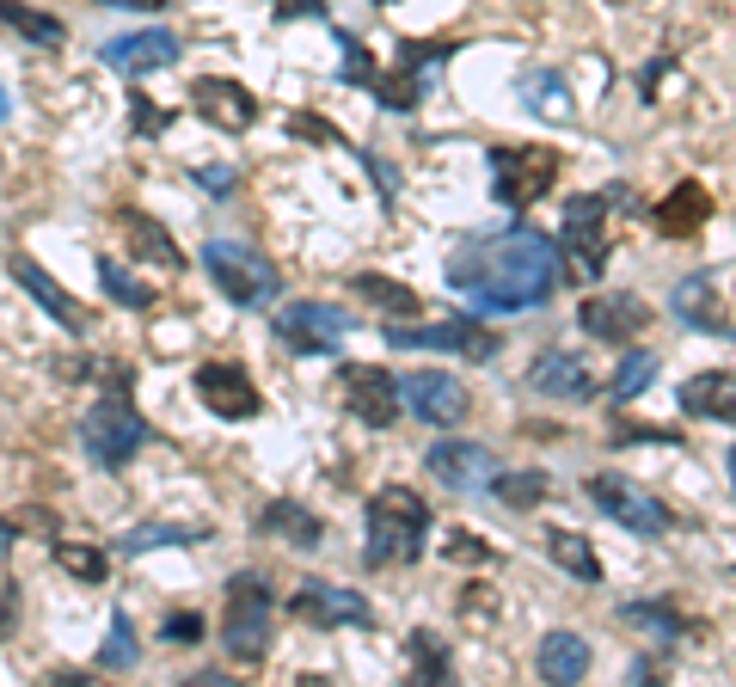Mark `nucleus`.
Wrapping results in <instances>:
<instances>
[{
	"mask_svg": "<svg viewBox=\"0 0 736 687\" xmlns=\"http://www.w3.org/2000/svg\"><path fill=\"white\" fill-rule=\"evenodd\" d=\"M705 209H712V203H705V190L700 185H681V197H675V209H663V228H693V221H700L705 216Z\"/></svg>",
	"mask_w": 736,
	"mask_h": 687,
	"instance_id": "nucleus-40",
	"label": "nucleus"
},
{
	"mask_svg": "<svg viewBox=\"0 0 736 687\" xmlns=\"http://www.w3.org/2000/svg\"><path fill=\"white\" fill-rule=\"evenodd\" d=\"M528 387L547 393V399H589L596 393V381H589V369H583V357H564V350H540L528 369Z\"/></svg>",
	"mask_w": 736,
	"mask_h": 687,
	"instance_id": "nucleus-21",
	"label": "nucleus"
},
{
	"mask_svg": "<svg viewBox=\"0 0 736 687\" xmlns=\"http://www.w3.org/2000/svg\"><path fill=\"white\" fill-rule=\"evenodd\" d=\"M620 620H627V626H651V639H681V614H675L669 602H627Z\"/></svg>",
	"mask_w": 736,
	"mask_h": 687,
	"instance_id": "nucleus-36",
	"label": "nucleus"
},
{
	"mask_svg": "<svg viewBox=\"0 0 736 687\" xmlns=\"http://www.w3.org/2000/svg\"><path fill=\"white\" fill-rule=\"evenodd\" d=\"M289 608H295L301 620H319V626H375V608H369V595L344 590V583H319V578L301 583Z\"/></svg>",
	"mask_w": 736,
	"mask_h": 687,
	"instance_id": "nucleus-18",
	"label": "nucleus"
},
{
	"mask_svg": "<svg viewBox=\"0 0 736 687\" xmlns=\"http://www.w3.org/2000/svg\"><path fill=\"white\" fill-rule=\"evenodd\" d=\"M154 442V430H148V418L136 411V399L124 393H105L86 418H80V449H86V461L105 473H124L129 461H136L141 449Z\"/></svg>",
	"mask_w": 736,
	"mask_h": 687,
	"instance_id": "nucleus-3",
	"label": "nucleus"
},
{
	"mask_svg": "<svg viewBox=\"0 0 736 687\" xmlns=\"http://www.w3.org/2000/svg\"><path fill=\"white\" fill-rule=\"evenodd\" d=\"M98 282H105V295L117 301V307H136V313H148L154 307V289H141L136 277H129L117 258H98Z\"/></svg>",
	"mask_w": 736,
	"mask_h": 687,
	"instance_id": "nucleus-35",
	"label": "nucleus"
},
{
	"mask_svg": "<svg viewBox=\"0 0 736 687\" xmlns=\"http://www.w3.org/2000/svg\"><path fill=\"white\" fill-rule=\"evenodd\" d=\"M583 491H589V503H596L601 515H614V522H620L627 534H639V540H663V534H669L663 498L639 491V485L620 479V473H596V479H583Z\"/></svg>",
	"mask_w": 736,
	"mask_h": 687,
	"instance_id": "nucleus-9",
	"label": "nucleus"
},
{
	"mask_svg": "<svg viewBox=\"0 0 736 687\" xmlns=\"http://www.w3.org/2000/svg\"><path fill=\"white\" fill-rule=\"evenodd\" d=\"M178 56H185V44H178V32H166V25H148V32H124V37H110V44L98 49V62L117 68V74H129V80L160 74V68H173Z\"/></svg>",
	"mask_w": 736,
	"mask_h": 687,
	"instance_id": "nucleus-12",
	"label": "nucleus"
},
{
	"mask_svg": "<svg viewBox=\"0 0 736 687\" xmlns=\"http://www.w3.org/2000/svg\"><path fill=\"white\" fill-rule=\"evenodd\" d=\"M547 552H552V564H559L564 578L601 583V559H596V547H589V534H577V528H552V534H547Z\"/></svg>",
	"mask_w": 736,
	"mask_h": 687,
	"instance_id": "nucleus-26",
	"label": "nucleus"
},
{
	"mask_svg": "<svg viewBox=\"0 0 736 687\" xmlns=\"http://www.w3.org/2000/svg\"><path fill=\"white\" fill-rule=\"evenodd\" d=\"M338 387H344L350 418L369 423V430H387V423L399 418V381H393L387 369H375V362H350L344 375H338Z\"/></svg>",
	"mask_w": 736,
	"mask_h": 687,
	"instance_id": "nucleus-13",
	"label": "nucleus"
},
{
	"mask_svg": "<svg viewBox=\"0 0 736 687\" xmlns=\"http://www.w3.org/2000/svg\"><path fill=\"white\" fill-rule=\"evenodd\" d=\"M411 663H418L423 682H448V675H455V663H448V644H442L436 632H411Z\"/></svg>",
	"mask_w": 736,
	"mask_h": 687,
	"instance_id": "nucleus-37",
	"label": "nucleus"
},
{
	"mask_svg": "<svg viewBox=\"0 0 736 687\" xmlns=\"http://www.w3.org/2000/svg\"><path fill=\"white\" fill-rule=\"evenodd\" d=\"M552 172H559V154L552 148H498L491 154V197L503 209H528L540 190H552Z\"/></svg>",
	"mask_w": 736,
	"mask_h": 687,
	"instance_id": "nucleus-10",
	"label": "nucleus"
},
{
	"mask_svg": "<svg viewBox=\"0 0 736 687\" xmlns=\"http://www.w3.org/2000/svg\"><path fill=\"white\" fill-rule=\"evenodd\" d=\"M56 559H62V571H74L80 583H105V571H110V559L98 547H80V540H62L56 547Z\"/></svg>",
	"mask_w": 736,
	"mask_h": 687,
	"instance_id": "nucleus-38",
	"label": "nucleus"
},
{
	"mask_svg": "<svg viewBox=\"0 0 736 687\" xmlns=\"http://www.w3.org/2000/svg\"><path fill=\"white\" fill-rule=\"evenodd\" d=\"M136 663H141L136 626H129V614H110V639H105V651H98V669L117 675V669H136Z\"/></svg>",
	"mask_w": 736,
	"mask_h": 687,
	"instance_id": "nucleus-34",
	"label": "nucleus"
},
{
	"mask_svg": "<svg viewBox=\"0 0 736 687\" xmlns=\"http://www.w3.org/2000/svg\"><path fill=\"white\" fill-rule=\"evenodd\" d=\"M442 56H448V49H418V44H406V49H399V68H393V74L375 86L381 105H387V110L423 105V93H430V80H436V62H442Z\"/></svg>",
	"mask_w": 736,
	"mask_h": 687,
	"instance_id": "nucleus-19",
	"label": "nucleus"
},
{
	"mask_svg": "<svg viewBox=\"0 0 736 687\" xmlns=\"http://www.w3.org/2000/svg\"><path fill=\"white\" fill-rule=\"evenodd\" d=\"M160 639L166 644H178V651H190V644H203L209 639V620L197 608H178V614H166V626H160Z\"/></svg>",
	"mask_w": 736,
	"mask_h": 687,
	"instance_id": "nucleus-39",
	"label": "nucleus"
},
{
	"mask_svg": "<svg viewBox=\"0 0 736 687\" xmlns=\"http://www.w3.org/2000/svg\"><path fill=\"white\" fill-rule=\"evenodd\" d=\"M608 442H681L675 430H651V423H627V430H608Z\"/></svg>",
	"mask_w": 736,
	"mask_h": 687,
	"instance_id": "nucleus-42",
	"label": "nucleus"
},
{
	"mask_svg": "<svg viewBox=\"0 0 736 687\" xmlns=\"http://www.w3.org/2000/svg\"><path fill=\"white\" fill-rule=\"evenodd\" d=\"M190 98H197V110H203L215 129H252L258 124V98L240 86V80H215V74H203L197 86H190Z\"/></svg>",
	"mask_w": 736,
	"mask_h": 687,
	"instance_id": "nucleus-20",
	"label": "nucleus"
},
{
	"mask_svg": "<svg viewBox=\"0 0 736 687\" xmlns=\"http://www.w3.org/2000/svg\"><path fill=\"white\" fill-rule=\"evenodd\" d=\"M467 387L455 375H442V369H418V375L399 381V411H411L418 423H436V430H455L467 423Z\"/></svg>",
	"mask_w": 736,
	"mask_h": 687,
	"instance_id": "nucleus-11",
	"label": "nucleus"
},
{
	"mask_svg": "<svg viewBox=\"0 0 736 687\" xmlns=\"http://www.w3.org/2000/svg\"><path fill=\"white\" fill-rule=\"evenodd\" d=\"M564 258L552 240L534 228H510V234H472L448 252V289L479 313H534L559 295Z\"/></svg>",
	"mask_w": 736,
	"mask_h": 687,
	"instance_id": "nucleus-1",
	"label": "nucleus"
},
{
	"mask_svg": "<svg viewBox=\"0 0 736 687\" xmlns=\"http://www.w3.org/2000/svg\"><path fill=\"white\" fill-rule=\"evenodd\" d=\"M258 534H277V540H289V547H301V552H314L319 540H326V515H314L307 503H295V498H277V503H265L258 510Z\"/></svg>",
	"mask_w": 736,
	"mask_h": 687,
	"instance_id": "nucleus-22",
	"label": "nucleus"
},
{
	"mask_svg": "<svg viewBox=\"0 0 736 687\" xmlns=\"http://www.w3.org/2000/svg\"><path fill=\"white\" fill-rule=\"evenodd\" d=\"M589 663H596V656H589V639H583V632H564V626H559V632H547L540 651H534L540 682H583Z\"/></svg>",
	"mask_w": 736,
	"mask_h": 687,
	"instance_id": "nucleus-24",
	"label": "nucleus"
},
{
	"mask_svg": "<svg viewBox=\"0 0 736 687\" xmlns=\"http://www.w3.org/2000/svg\"><path fill=\"white\" fill-rule=\"evenodd\" d=\"M608 216H614V190H583V197H564V216H559V240H564V258H577V270L589 282L608 270Z\"/></svg>",
	"mask_w": 736,
	"mask_h": 687,
	"instance_id": "nucleus-7",
	"label": "nucleus"
},
{
	"mask_svg": "<svg viewBox=\"0 0 736 687\" xmlns=\"http://www.w3.org/2000/svg\"><path fill=\"white\" fill-rule=\"evenodd\" d=\"M350 289H357L369 307L393 313V319H411V313H418V289H406V282H393V277H375V270H362Z\"/></svg>",
	"mask_w": 736,
	"mask_h": 687,
	"instance_id": "nucleus-29",
	"label": "nucleus"
},
{
	"mask_svg": "<svg viewBox=\"0 0 736 687\" xmlns=\"http://www.w3.org/2000/svg\"><path fill=\"white\" fill-rule=\"evenodd\" d=\"M681 411H688V418H719V423H731V369L693 375L688 387H681Z\"/></svg>",
	"mask_w": 736,
	"mask_h": 687,
	"instance_id": "nucleus-27",
	"label": "nucleus"
},
{
	"mask_svg": "<svg viewBox=\"0 0 736 687\" xmlns=\"http://www.w3.org/2000/svg\"><path fill=\"white\" fill-rule=\"evenodd\" d=\"M423 467H430V479H436V485H455V491H479V485L498 473V454H491L486 442L442 436V442H430Z\"/></svg>",
	"mask_w": 736,
	"mask_h": 687,
	"instance_id": "nucleus-16",
	"label": "nucleus"
},
{
	"mask_svg": "<svg viewBox=\"0 0 736 687\" xmlns=\"http://www.w3.org/2000/svg\"><path fill=\"white\" fill-rule=\"evenodd\" d=\"M7 117H13V105H7V93H0V124H7Z\"/></svg>",
	"mask_w": 736,
	"mask_h": 687,
	"instance_id": "nucleus-46",
	"label": "nucleus"
},
{
	"mask_svg": "<svg viewBox=\"0 0 736 687\" xmlns=\"http://www.w3.org/2000/svg\"><path fill=\"white\" fill-rule=\"evenodd\" d=\"M13 277H19V289H25V295H32L37 307H44L62 331H86V313H80L74 301H68L62 289H56V277H49V270L37 265V258H25V252H19V258H13Z\"/></svg>",
	"mask_w": 736,
	"mask_h": 687,
	"instance_id": "nucleus-23",
	"label": "nucleus"
},
{
	"mask_svg": "<svg viewBox=\"0 0 736 687\" xmlns=\"http://www.w3.org/2000/svg\"><path fill=\"white\" fill-rule=\"evenodd\" d=\"M197 399L227 423H246V418L265 411V399H258V387H252V375L240 362H203V369H197Z\"/></svg>",
	"mask_w": 736,
	"mask_h": 687,
	"instance_id": "nucleus-15",
	"label": "nucleus"
},
{
	"mask_svg": "<svg viewBox=\"0 0 736 687\" xmlns=\"http://www.w3.org/2000/svg\"><path fill=\"white\" fill-rule=\"evenodd\" d=\"M270 614H277L270 583L258 571H240L227 583V608H221V651L234 663H258L270 651Z\"/></svg>",
	"mask_w": 736,
	"mask_h": 687,
	"instance_id": "nucleus-5",
	"label": "nucleus"
},
{
	"mask_svg": "<svg viewBox=\"0 0 736 687\" xmlns=\"http://www.w3.org/2000/svg\"><path fill=\"white\" fill-rule=\"evenodd\" d=\"M7 552H13V528H7V522H0V559H7Z\"/></svg>",
	"mask_w": 736,
	"mask_h": 687,
	"instance_id": "nucleus-45",
	"label": "nucleus"
},
{
	"mask_svg": "<svg viewBox=\"0 0 736 687\" xmlns=\"http://www.w3.org/2000/svg\"><path fill=\"white\" fill-rule=\"evenodd\" d=\"M190 178H197L209 197H234V185H240V172H234V166H190Z\"/></svg>",
	"mask_w": 736,
	"mask_h": 687,
	"instance_id": "nucleus-41",
	"label": "nucleus"
},
{
	"mask_svg": "<svg viewBox=\"0 0 736 687\" xmlns=\"http://www.w3.org/2000/svg\"><path fill=\"white\" fill-rule=\"evenodd\" d=\"M160 124H173V117H160V110L148 105V98H136V136H154Z\"/></svg>",
	"mask_w": 736,
	"mask_h": 687,
	"instance_id": "nucleus-43",
	"label": "nucleus"
},
{
	"mask_svg": "<svg viewBox=\"0 0 736 687\" xmlns=\"http://www.w3.org/2000/svg\"><path fill=\"white\" fill-rule=\"evenodd\" d=\"M393 350H448V357H467V362H491L498 357V331L455 313V319H418V326H387Z\"/></svg>",
	"mask_w": 736,
	"mask_h": 687,
	"instance_id": "nucleus-8",
	"label": "nucleus"
},
{
	"mask_svg": "<svg viewBox=\"0 0 736 687\" xmlns=\"http://www.w3.org/2000/svg\"><path fill=\"white\" fill-rule=\"evenodd\" d=\"M657 381V357L651 350H627V357L614 362V381H608V393H614V406H627V399H639L644 387Z\"/></svg>",
	"mask_w": 736,
	"mask_h": 687,
	"instance_id": "nucleus-32",
	"label": "nucleus"
},
{
	"mask_svg": "<svg viewBox=\"0 0 736 687\" xmlns=\"http://www.w3.org/2000/svg\"><path fill=\"white\" fill-rule=\"evenodd\" d=\"M105 7H124V13H160L166 0H105Z\"/></svg>",
	"mask_w": 736,
	"mask_h": 687,
	"instance_id": "nucleus-44",
	"label": "nucleus"
},
{
	"mask_svg": "<svg viewBox=\"0 0 736 687\" xmlns=\"http://www.w3.org/2000/svg\"><path fill=\"white\" fill-rule=\"evenodd\" d=\"M0 19H7V25H13L19 37H37V44H44V49H62V44H68L62 19L37 13V7H19V0H0Z\"/></svg>",
	"mask_w": 736,
	"mask_h": 687,
	"instance_id": "nucleus-33",
	"label": "nucleus"
},
{
	"mask_svg": "<svg viewBox=\"0 0 736 687\" xmlns=\"http://www.w3.org/2000/svg\"><path fill=\"white\" fill-rule=\"evenodd\" d=\"M669 307L681 326L705 331V338H731V301H724V282L712 270H693L669 289Z\"/></svg>",
	"mask_w": 736,
	"mask_h": 687,
	"instance_id": "nucleus-14",
	"label": "nucleus"
},
{
	"mask_svg": "<svg viewBox=\"0 0 736 687\" xmlns=\"http://www.w3.org/2000/svg\"><path fill=\"white\" fill-rule=\"evenodd\" d=\"M270 331H277L295 357H331V350L357 331V313L338 307V301H289V307L270 313Z\"/></svg>",
	"mask_w": 736,
	"mask_h": 687,
	"instance_id": "nucleus-6",
	"label": "nucleus"
},
{
	"mask_svg": "<svg viewBox=\"0 0 736 687\" xmlns=\"http://www.w3.org/2000/svg\"><path fill=\"white\" fill-rule=\"evenodd\" d=\"M362 564L369 571H387V564H411L423 547H430V503L411 491V485H381L369 498V515H362Z\"/></svg>",
	"mask_w": 736,
	"mask_h": 687,
	"instance_id": "nucleus-2",
	"label": "nucleus"
},
{
	"mask_svg": "<svg viewBox=\"0 0 736 687\" xmlns=\"http://www.w3.org/2000/svg\"><path fill=\"white\" fill-rule=\"evenodd\" d=\"M516 93H522V105H528L540 124H571V117H577V105H571V86H564L559 68H528V74L516 80Z\"/></svg>",
	"mask_w": 736,
	"mask_h": 687,
	"instance_id": "nucleus-25",
	"label": "nucleus"
},
{
	"mask_svg": "<svg viewBox=\"0 0 736 687\" xmlns=\"http://www.w3.org/2000/svg\"><path fill=\"white\" fill-rule=\"evenodd\" d=\"M197 540H209L203 528H178V522H148V528L124 534L117 540V552L124 559H141V552H160V547H197Z\"/></svg>",
	"mask_w": 736,
	"mask_h": 687,
	"instance_id": "nucleus-30",
	"label": "nucleus"
},
{
	"mask_svg": "<svg viewBox=\"0 0 736 687\" xmlns=\"http://www.w3.org/2000/svg\"><path fill=\"white\" fill-rule=\"evenodd\" d=\"M577 326L601 344H620V338H639L651 326V307H644L632 289H608V295H589L577 307Z\"/></svg>",
	"mask_w": 736,
	"mask_h": 687,
	"instance_id": "nucleus-17",
	"label": "nucleus"
},
{
	"mask_svg": "<svg viewBox=\"0 0 736 687\" xmlns=\"http://www.w3.org/2000/svg\"><path fill=\"white\" fill-rule=\"evenodd\" d=\"M124 234H136V252L141 258H154V265H185V252L166 240V228H160L154 216H141V209H124Z\"/></svg>",
	"mask_w": 736,
	"mask_h": 687,
	"instance_id": "nucleus-31",
	"label": "nucleus"
},
{
	"mask_svg": "<svg viewBox=\"0 0 736 687\" xmlns=\"http://www.w3.org/2000/svg\"><path fill=\"white\" fill-rule=\"evenodd\" d=\"M491 491H498L503 510H534V503H547L552 498V479L540 467H522V473H491Z\"/></svg>",
	"mask_w": 736,
	"mask_h": 687,
	"instance_id": "nucleus-28",
	"label": "nucleus"
},
{
	"mask_svg": "<svg viewBox=\"0 0 736 687\" xmlns=\"http://www.w3.org/2000/svg\"><path fill=\"white\" fill-rule=\"evenodd\" d=\"M203 270L215 277V289L234 307H270L282 295V277L258 246L246 240H203Z\"/></svg>",
	"mask_w": 736,
	"mask_h": 687,
	"instance_id": "nucleus-4",
	"label": "nucleus"
}]
</instances>
